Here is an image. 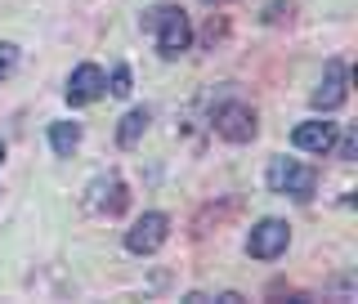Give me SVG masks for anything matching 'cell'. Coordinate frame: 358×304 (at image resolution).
Here are the masks:
<instances>
[{"mask_svg": "<svg viewBox=\"0 0 358 304\" xmlns=\"http://www.w3.org/2000/svg\"><path fill=\"white\" fill-rule=\"evenodd\" d=\"M0 161H5V143H0Z\"/></svg>", "mask_w": 358, "mask_h": 304, "instance_id": "2e32d148", "label": "cell"}, {"mask_svg": "<svg viewBox=\"0 0 358 304\" xmlns=\"http://www.w3.org/2000/svg\"><path fill=\"white\" fill-rule=\"evenodd\" d=\"M345 99H350V67H345L341 59H331L327 67H322L318 89H313V108H318V112H336Z\"/></svg>", "mask_w": 358, "mask_h": 304, "instance_id": "52a82bcc", "label": "cell"}, {"mask_svg": "<svg viewBox=\"0 0 358 304\" xmlns=\"http://www.w3.org/2000/svg\"><path fill=\"white\" fill-rule=\"evenodd\" d=\"M331 148H336V157H345V161H354V157H358V130H345L341 139L331 143Z\"/></svg>", "mask_w": 358, "mask_h": 304, "instance_id": "5bb4252c", "label": "cell"}, {"mask_svg": "<svg viewBox=\"0 0 358 304\" xmlns=\"http://www.w3.org/2000/svg\"><path fill=\"white\" fill-rule=\"evenodd\" d=\"M282 14L291 18V5H268V14H264V18H268V22H282Z\"/></svg>", "mask_w": 358, "mask_h": 304, "instance_id": "9a60e30c", "label": "cell"}, {"mask_svg": "<svg viewBox=\"0 0 358 304\" xmlns=\"http://www.w3.org/2000/svg\"><path fill=\"white\" fill-rule=\"evenodd\" d=\"M206 5H224V0H206Z\"/></svg>", "mask_w": 358, "mask_h": 304, "instance_id": "e0dca14e", "label": "cell"}, {"mask_svg": "<svg viewBox=\"0 0 358 304\" xmlns=\"http://www.w3.org/2000/svg\"><path fill=\"white\" fill-rule=\"evenodd\" d=\"M148 108H130L126 117H121V126H117V143L121 148H134V143L143 139V130H148Z\"/></svg>", "mask_w": 358, "mask_h": 304, "instance_id": "30bf717a", "label": "cell"}, {"mask_svg": "<svg viewBox=\"0 0 358 304\" xmlns=\"http://www.w3.org/2000/svg\"><path fill=\"white\" fill-rule=\"evenodd\" d=\"M14 67H18V45L14 41H0V81L14 76Z\"/></svg>", "mask_w": 358, "mask_h": 304, "instance_id": "4fadbf2b", "label": "cell"}, {"mask_svg": "<svg viewBox=\"0 0 358 304\" xmlns=\"http://www.w3.org/2000/svg\"><path fill=\"white\" fill-rule=\"evenodd\" d=\"M108 89H112L117 99H126L130 89H134V81H130V67H126V63H117V67H112V76H108Z\"/></svg>", "mask_w": 358, "mask_h": 304, "instance_id": "7c38bea8", "label": "cell"}, {"mask_svg": "<svg viewBox=\"0 0 358 304\" xmlns=\"http://www.w3.org/2000/svg\"><path fill=\"white\" fill-rule=\"evenodd\" d=\"M152 31H157V50H162V59H179V54L193 45V22H188V14H184V9H175V5L157 9Z\"/></svg>", "mask_w": 358, "mask_h": 304, "instance_id": "7a4b0ae2", "label": "cell"}, {"mask_svg": "<svg viewBox=\"0 0 358 304\" xmlns=\"http://www.w3.org/2000/svg\"><path fill=\"white\" fill-rule=\"evenodd\" d=\"M67 103L72 108H85V103H94V99H103L108 94V76H103V67L99 63H81V67H72V76H67Z\"/></svg>", "mask_w": 358, "mask_h": 304, "instance_id": "8992f818", "label": "cell"}, {"mask_svg": "<svg viewBox=\"0 0 358 304\" xmlns=\"http://www.w3.org/2000/svg\"><path fill=\"white\" fill-rule=\"evenodd\" d=\"M85 206H90V210H99V215H121V210H126V184H121L117 175L94 179V184H90Z\"/></svg>", "mask_w": 358, "mask_h": 304, "instance_id": "9c48e42d", "label": "cell"}, {"mask_svg": "<svg viewBox=\"0 0 358 304\" xmlns=\"http://www.w3.org/2000/svg\"><path fill=\"white\" fill-rule=\"evenodd\" d=\"M264 184H268V193H278V197L309 201L313 188H318V171H313V166H300L296 157H273L268 171H264Z\"/></svg>", "mask_w": 358, "mask_h": 304, "instance_id": "6da1fadb", "label": "cell"}, {"mask_svg": "<svg viewBox=\"0 0 358 304\" xmlns=\"http://www.w3.org/2000/svg\"><path fill=\"white\" fill-rule=\"evenodd\" d=\"M50 148H54V157H72L81 148V126H76V121H54L50 126Z\"/></svg>", "mask_w": 358, "mask_h": 304, "instance_id": "8fae6325", "label": "cell"}, {"mask_svg": "<svg viewBox=\"0 0 358 304\" xmlns=\"http://www.w3.org/2000/svg\"><path fill=\"white\" fill-rule=\"evenodd\" d=\"M287 246H291L287 219H260L251 233H246V255H251V260H278Z\"/></svg>", "mask_w": 358, "mask_h": 304, "instance_id": "277c9868", "label": "cell"}, {"mask_svg": "<svg viewBox=\"0 0 358 304\" xmlns=\"http://www.w3.org/2000/svg\"><path fill=\"white\" fill-rule=\"evenodd\" d=\"M166 238H171V215H162V210H143V215L126 229V251L130 255H152V251L166 246Z\"/></svg>", "mask_w": 358, "mask_h": 304, "instance_id": "3957f363", "label": "cell"}, {"mask_svg": "<svg viewBox=\"0 0 358 304\" xmlns=\"http://www.w3.org/2000/svg\"><path fill=\"white\" fill-rule=\"evenodd\" d=\"M291 143H296L300 152H313V157H322V152H331V143H336V121H300L296 130H291Z\"/></svg>", "mask_w": 358, "mask_h": 304, "instance_id": "ba28073f", "label": "cell"}, {"mask_svg": "<svg viewBox=\"0 0 358 304\" xmlns=\"http://www.w3.org/2000/svg\"><path fill=\"white\" fill-rule=\"evenodd\" d=\"M255 130H260V121H255V112L246 103H220L215 108V134L229 143H251Z\"/></svg>", "mask_w": 358, "mask_h": 304, "instance_id": "5b68a950", "label": "cell"}]
</instances>
